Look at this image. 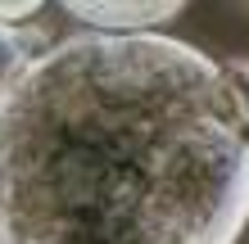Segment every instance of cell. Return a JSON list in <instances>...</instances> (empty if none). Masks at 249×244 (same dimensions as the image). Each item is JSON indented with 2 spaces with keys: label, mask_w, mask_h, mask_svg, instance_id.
I'll use <instances>...</instances> for the list:
<instances>
[{
  "label": "cell",
  "mask_w": 249,
  "mask_h": 244,
  "mask_svg": "<svg viewBox=\"0 0 249 244\" xmlns=\"http://www.w3.org/2000/svg\"><path fill=\"white\" fill-rule=\"evenodd\" d=\"M249 104L163 32L59 36L0 104V244H236Z\"/></svg>",
  "instance_id": "6da1fadb"
},
{
  "label": "cell",
  "mask_w": 249,
  "mask_h": 244,
  "mask_svg": "<svg viewBox=\"0 0 249 244\" xmlns=\"http://www.w3.org/2000/svg\"><path fill=\"white\" fill-rule=\"evenodd\" d=\"M68 18L86 23V32H105V36H145L154 27H168L172 18H181L186 5L181 0H136V5H105V0H68L64 5Z\"/></svg>",
  "instance_id": "7a4b0ae2"
},
{
  "label": "cell",
  "mask_w": 249,
  "mask_h": 244,
  "mask_svg": "<svg viewBox=\"0 0 249 244\" xmlns=\"http://www.w3.org/2000/svg\"><path fill=\"white\" fill-rule=\"evenodd\" d=\"M50 46H54V36H50L46 23H18V27L0 23V104L14 95V86L27 77V68Z\"/></svg>",
  "instance_id": "3957f363"
},
{
  "label": "cell",
  "mask_w": 249,
  "mask_h": 244,
  "mask_svg": "<svg viewBox=\"0 0 249 244\" xmlns=\"http://www.w3.org/2000/svg\"><path fill=\"white\" fill-rule=\"evenodd\" d=\"M32 14H41V0H0V23L5 27H18Z\"/></svg>",
  "instance_id": "277c9868"
},
{
  "label": "cell",
  "mask_w": 249,
  "mask_h": 244,
  "mask_svg": "<svg viewBox=\"0 0 249 244\" xmlns=\"http://www.w3.org/2000/svg\"><path fill=\"white\" fill-rule=\"evenodd\" d=\"M222 68H227V77L236 81V91L245 95V104H249V59H227Z\"/></svg>",
  "instance_id": "5b68a950"
}]
</instances>
